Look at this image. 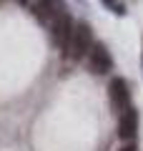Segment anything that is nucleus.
Wrapping results in <instances>:
<instances>
[{
	"label": "nucleus",
	"instance_id": "nucleus-7",
	"mask_svg": "<svg viewBox=\"0 0 143 151\" xmlns=\"http://www.w3.org/2000/svg\"><path fill=\"white\" fill-rule=\"evenodd\" d=\"M121 151H138V149H136V144H123Z\"/></svg>",
	"mask_w": 143,
	"mask_h": 151
},
{
	"label": "nucleus",
	"instance_id": "nucleus-3",
	"mask_svg": "<svg viewBox=\"0 0 143 151\" xmlns=\"http://www.w3.org/2000/svg\"><path fill=\"white\" fill-rule=\"evenodd\" d=\"M113 68L111 50L106 48V43H93L88 50V70H93L95 76H106Z\"/></svg>",
	"mask_w": 143,
	"mask_h": 151
},
{
	"label": "nucleus",
	"instance_id": "nucleus-4",
	"mask_svg": "<svg viewBox=\"0 0 143 151\" xmlns=\"http://www.w3.org/2000/svg\"><path fill=\"white\" fill-rule=\"evenodd\" d=\"M108 98H111L113 108L116 111H126V108H131V88H128L126 78H111V83H108Z\"/></svg>",
	"mask_w": 143,
	"mask_h": 151
},
{
	"label": "nucleus",
	"instance_id": "nucleus-5",
	"mask_svg": "<svg viewBox=\"0 0 143 151\" xmlns=\"http://www.w3.org/2000/svg\"><path fill=\"white\" fill-rule=\"evenodd\" d=\"M136 134H138V111L131 106V108H126V111L121 113V121H118V136H121L126 144H133Z\"/></svg>",
	"mask_w": 143,
	"mask_h": 151
},
{
	"label": "nucleus",
	"instance_id": "nucleus-2",
	"mask_svg": "<svg viewBox=\"0 0 143 151\" xmlns=\"http://www.w3.org/2000/svg\"><path fill=\"white\" fill-rule=\"evenodd\" d=\"M73 25L75 23L70 20V15L63 8H58V10L53 13V18H50V38H53V43L58 45V48L65 50V45H68V40H70V33H73Z\"/></svg>",
	"mask_w": 143,
	"mask_h": 151
},
{
	"label": "nucleus",
	"instance_id": "nucleus-6",
	"mask_svg": "<svg viewBox=\"0 0 143 151\" xmlns=\"http://www.w3.org/2000/svg\"><path fill=\"white\" fill-rule=\"evenodd\" d=\"M25 5L30 8V10L35 13V18H38V20H43V23L50 20V18H53V13H55V10H50V8L55 5L53 0H25Z\"/></svg>",
	"mask_w": 143,
	"mask_h": 151
},
{
	"label": "nucleus",
	"instance_id": "nucleus-1",
	"mask_svg": "<svg viewBox=\"0 0 143 151\" xmlns=\"http://www.w3.org/2000/svg\"><path fill=\"white\" fill-rule=\"evenodd\" d=\"M90 45H93V30H90V25L88 23H75L73 33H70V40L65 45V58H70V60L85 58Z\"/></svg>",
	"mask_w": 143,
	"mask_h": 151
}]
</instances>
